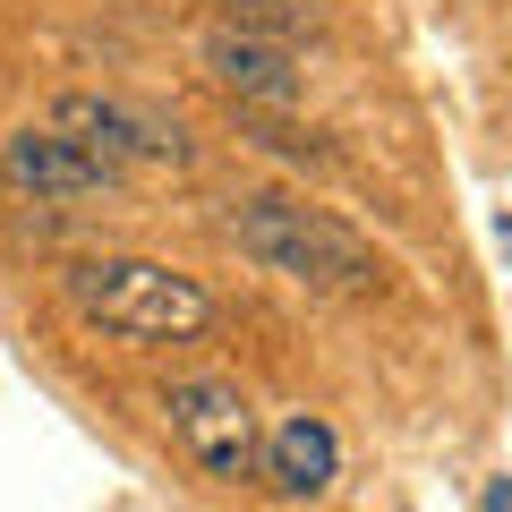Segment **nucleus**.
<instances>
[{"mask_svg":"<svg viewBox=\"0 0 512 512\" xmlns=\"http://www.w3.org/2000/svg\"><path fill=\"white\" fill-rule=\"evenodd\" d=\"M60 291L86 325L120 333V342H197L214 325V291L154 265V256H77Z\"/></svg>","mask_w":512,"mask_h":512,"instance_id":"1","label":"nucleus"},{"mask_svg":"<svg viewBox=\"0 0 512 512\" xmlns=\"http://www.w3.org/2000/svg\"><path fill=\"white\" fill-rule=\"evenodd\" d=\"M231 239L282 282H308V291H376V248H367L350 222H333L308 197H239L231 205Z\"/></svg>","mask_w":512,"mask_h":512,"instance_id":"2","label":"nucleus"},{"mask_svg":"<svg viewBox=\"0 0 512 512\" xmlns=\"http://www.w3.org/2000/svg\"><path fill=\"white\" fill-rule=\"evenodd\" d=\"M163 419H171L180 453L197 461L205 478H222V487L265 478V436H256V410H248L239 384H222V376H180V384H163Z\"/></svg>","mask_w":512,"mask_h":512,"instance_id":"3","label":"nucleus"},{"mask_svg":"<svg viewBox=\"0 0 512 512\" xmlns=\"http://www.w3.org/2000/svg\"><path fill=\"white\" fill-rule=\"evenodd\" d=\"M52 128H60V137H77L86 154H103V163H188L180 120L128 103V94H60Z\"/></svg>","mask_w":512,"mask_h":512,"instance_id":"4","label":"nucleus"},{"mask_svg":"<svg viewBox=\"0 0 512 512\" xmlns=\"http://www.w3.org/2000/svg\"><path fill=\"white\" fill-rule=\"evenodd\" d=\"M0 180L18 188V197H103V188H120V163H103V154H86L77 137H60V128H18L9 146H0Z\"/></svg>","mask_w":512,"mask_h":512,"instance_id":"5","label":"nucleus"},{"mask_svg":"<svg viewBox=\"0 0 512 512\" xmlns=\"http://www.w3.org/2000/svg\"><path fill=\"white\" fill-rule=\"evenodd\" d=\"M197 69L214 77L222 94H239V103H265V111H291L299 103V69H291V52L282 43H265V35H239V26H205L197 35Z\"/></svg>","mask_w":512,"mask_h":512,"instance_id":"6","label":"nucleus"},{"mask_svg":"<svg viewBox=\"0 0 512 512\" xmlns=\"http://www.w3.org/2000/svg\"><path fill=\"white\" fill-rule=\"evenodd\" d=\"M265 478H274V495H291V504L325 495L333 478H342V444H333V427L325 419H282L274 436H265Z\"/></svg>","mask_w":512,"mask_h":512,"instance_id":"7","label":"nucleus"},{"mask_svg":"<svg viewBox=\"0 0 512 512\" xmlns=\"http://www.w3.org/2000/svg\"><path fill=\"white\" fill-rule=\"evenodd\" d=\"M222 26H239V35H265V43H291L316 26L308 0H222Z\"/></svg>","mask_w":512,"mask_h":512,"instance_id":"8","label":"nucleus"}]
</instances>
